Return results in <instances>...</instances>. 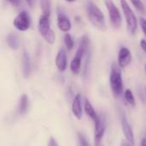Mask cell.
Listing matches in <instances>:
<instances>
[{
  "label": "cell",
  "instance_id": "30bf717a",
  "mask_svg": "<svg viewBox=\"0 0 146 146\" xmlns=\"http://www.w3.org/2000/svg\"><path fill=\"white\" fill-rule=\"evenodd\" d=\"M121 129H122L125 138L127 139L128 142L134 145V134H133V128L131 125L129 124L126 115L123 113L121 114Z\"/></svg>",
  "mask_w": 146,
  "mask_h": 146
},
{
  "label": "cell",
  "instance_id": "52a82bcc",
  "mask_svg": "<svg viewBox=\"0 0 146 146\" xmlns=\"http://www.w3.org/2000/svg\"><path fill=\"white\" fill-rule=\"evenodd\" d=\"M95 125V128H94V143H95V146L99 145L105 130H106V118L104 115H98V119L94 122Z\"/></svg>",
  "mask_w": 146,
  "mask_h": 146
},
{
  "label": "cell",
  "instance_id": "8fae6325",
  "mask_svg": "<svg viewBox=\"0 0 146 146\" xmlns=\"http://www.w3.org/2000/svg\"><path fill=\"white\" fill-rule=\"evenodd\" d=\"M38 29L40 33V35L44 38L51 31L50 28V17L44 15H41L38 19Z\"/></svg>",
  "mask_w": 146,
  "mask_h": 146
},
{
  "label": "cell",
  "instance_id": "7402d4cb",
  "mask_svg": "<svg viewBox=\"0 0 146 146\" xmlns=\"http://www.w3.org/2000/svg\"><path fill=\"white\" fill-rule=\"evenodd\" d=\"M78 139H79V145L80 146H90V143L88 142L86 137L81 133H78Z\"/></svg>",
  "mask_w": 146,
  "mask_h": 146
},
{
  "label": "cell",
  "instance_id": "ffe728a7",
  "mask_svg": "<svg viewBox=\"0 0 146 146\" xmlns=\"http://www.w3.org/2000/svg\"><path fill=\"white\" fill-rule=\"evenodd\" d=\"M63 40H64V44H65L67 50H71L74 48V39H73V38H72V36H71L69 33H67L64 35Z\"/></svg>",
  "mask_w": 146,
  "mask_h": 146
},
{
  "label": "cell",
  "instance_id": "2e32d148",
  "mask_svg": "<svg viewBox=\"0 0 146 146\" xmlns=\"http://www.w3.org/2000/svg\"><path fill=\"white\" fill-rule=\"evenodd\" d=\"M84 108H85V111L86 113V115L95 122L98 119V115L97 114V112L95 111L93 106L92 105L91 102L89 101V99L86 98L85 99V104H84Z\"/></svg>",
  "mask_w": 146,
  "mask_h": 146
},
{
  "label": "cell",
  "instance_id": "ac0fdd59",
  "mask_svg": "<svg viewBox=\"0 0 146 146\" xmlns=\"http://www.w3.org/2000/svg\"><path fill=\"white\" fill-rule=\"evenodd\" d=\"M40 8L42 10V15L50 17L51 13V3L50 0H40Z\"/></svg>",
  "mask_w": 146,
  "mask_h": 146
},
{
  "label": "cell",
  "instance_id": "8992f818",
  "mask_svg": "<svg viewBox=\"0 0 146 146\" xmlns=\"http://www.w3.org/2000/svg\"><path fill=\"white\" fill-rule=\"evenodd\" d=\"M13 25L17 30L21 32L28 30L31 26V17L29 13L25 10L21 11L14 19Z\"/></svg>",
  "mask_w": 146,
  "mask_h": 146
},
{
  "label": "cell",
  "instance_id": "44dd1931",
  "mask_svg": "<svg viewBox=\"0 0 146 146\" xmlns=\"http://www.w3.org/2000/svg\"><path fill=\"white\" fill-rule=\"evenodd\" d=\"M130 1L137 10H139V12H142V13L145 12V6L141 0H130Z\"/></svg>",
  "mask_w": 146,
  "mask_h": 146
},
{
  "label": "cell",
  "instance_id": "9c48e42d",
  "mask_svg": "<svg viewBox=\"0 0 146 146\" xmlns=\"http://www.w3.org/2000/svg\"><path fill=\"white\" fill-rule=\"evenodd\" d=\"M132 61V53L131 50L126 47V46H122L118 53V64L121 68H125L126 67H127Z\"/></svg>",
  "mask_w": 146,
  "mask_h": 146
},
{
  "label": "cell",
  "instance_id": "f1b7e54d",
  "mask_svg": "<svg viewBox=\"0 0 146 146\" xmlns=\"http://www.w3.org/2000/svg\"><path fill=\"white\" fill-rule=\"evenodd\" d=\"M141 146H146V139H143L141 141Z\"/></svg>",
  "mask_w": 146,
  "mask_h": 146
},
{
  "label": "cell",
  "instance_id": "f546056e",
  "mask_svg": "<svg viewBox=\"0 0 146 146\" xmlns=\"http://www.w3.org/2000/svg\"><path fill=\"white\" fill-rule=\"evenodd\" d=\"M64 1H66V2H68V3H74V2H75V1H77V0H64Z\"/></svg>",
  "mask_w": 146,
  "mask_h": 146
},
{
  "label": "cell",
  "instance_id": "7c38bea8",
  "mask_svg": "<svg viewBox=\"0 0 146 146\" xmlns=\"http://www.w3.org/2000/svg\"><path fill=\"white\" fill-rule=\"evenodd\" d=\"M55 63L57 68V69L60 72H64L68 66V58H67V53L64 49H60L56 54Z\"/></svg>",
  "mask_w": 146,
  "mask_h": 146
},
{
  "label": "cell",
  "instance_id": "5bb4252c",
  "mask_svg": "<svg viewBox=\"0 0 146 146\" xmlns=\"http://www.w3.org/2000/svg\"><path fill=\"white\" fill-rule=\"evenodd\" d=\"M32 71L31 59L27 50H24L22 54V73L25 78H28Z\"/></svg>",
  "mask_w": 146,
  "mask_h": 146
},
{
  "label": "cell",
  "instance_id": "277c9868",
  "mask_svg": "<svg viewBox=\"0 0 146 146\" xmlns=\"http://www.w3.org/2000/svg\"><path fill=\"white\" fill-rule=\"evenodd\" d=\"M121 6L125 16L127 31L131 35H134L138 30V25H139L137 17L127 0H121Z\"/></svg>",
  "mask_w": 146,
  "mask_h": 146
},
{
  "label": "cell",
  "instance_id": "ba28073f",
  "mask_svg": "<svg viewBox=\"0 0 146 146\" xmlns=\"http://www.w3.org/2000/svg\"><path fill=\"white\" fill-rule=\"evenodd\" d=\"M57 27L58 28L64 33H68L72 28V23L69 20V18L67 16V15L61 9H58L57 15Z\"/></svg>",
  "mask_w": 146,
  "mask_h": 146
},
{
  "label": "cell",
  "instance_id": "4316f807",
  "mask_svg": "<svg viewBox=\"0 0 146 146\" xmlns=\"http://www.w3.org/2000/svg\"><path fill=\"white\" fill-rule=\"evenodd\" d=\"M121 146H133V144H131L130 142H127V141H122Z\"/></svg>",
  "mask_w": 146,
  "mask_h": 146
},
{
  "label": "cell",
  "instance_id": "1f68e13d",
  "mask_svg": "<svg viewBox=\"0 0 146 146\" xmlns=\"http://www.w3.org/2000/svg\"><path fill=\"white\" fill-rule=\"evenodd\" d=\"M97 146H104V145H97Z\"/></svg>",
  "mask_w": 146,
  "mask_h": 146
},
{
  "label": "cell",
  "instance_id": "4dcf8cb0",
  "mask_svg": "<svg viewBox=\"0 0 146 146\" xmlns=\"http://www.w3.org/2000/svg\"><path fill=\"white\" fill-rule=\"evenodd\" d=\"M145 74H146V62H145Z\"/></svg>",
  "mask_w": 146,
  "mask_h": 146
},
{
  "label": "cell",
  "instance_id": "9a60e30c",
  "mask_svg": "<svg viewBox=\"0 0 146 146\" xmlns=\"http://www.w3.org/2000/svg\"><path fill=\"white\" fill-rule=\"evenodd\" d=\"M28 110H29V99L26 94H23L20 98L17 111L20 115H24V114L27 113Z\"/></svg>",
  "mask_w": 146,
  "mask_h": 146
},
{
  "label": "cell",
  "instance_id": "5b68a950",
  "mask_svg": "<svg viewBox=\"0 0 146 146\" xmlns=\"http://www.w3.org/2000/svg\"><path fill=\"white\" fill-rule=\"evenodd\" d=\"M104 3L109 13L110 23L114 28L119 29L122 24V17L119 9L116 7L113 0H104Z\"/></svg>",
  "mask_w": 146,
  "mask_h": 146
},
{
  "label": "cell",
  "instance_id": "d6986e66",
  "mask_svg": "<svg viewBox=\"0 0 146 146\" xmlns=\"http://www.w3.org/2000/svg\"><path fill=\"white\" fill-rule=\"evenodd\" d=\"M124 98L128 104L131 106H135V98L133 96V92L130 89H127L124 92Z\"/></svg>",
  "mask_w": 146,
  "mask_h": 146
},
{
  "label": "cell",
  "instance_id": "e0dca14e",
  "mask_svg": "<svg viewBox=\"0 0 146 146\" xmlns=\"http://www.w3.org/2000/svg\"><path fill=\"white\" fill-rule=\"evenodd\" d=\"M7 44L12 50H17L19 48V38L15 33H9L7 37Z\"/></svg>",
  "mask_w": 146,
  "mask_h": 146
},
{
  "label": "cell",
  "instance_id": "4fadbf2b",
  "mask_svg": "<svg viewBox=\"0 0 146 146\" xmlns=\"http://www.w3.org/2000/svg\"><path fill=\"white\" fill-rule=\"evenodd\" d=\"M72 111L74 115L78 119L80 120L83 115V110H82V104H81V95L78 94L75 96L72 102Z\"/></svg>",
  "mask_w": 146,
  "mask_h": 146
},
{
  "label": "cell",
  "instance_id": "83f0119b",
  "mask_svg": "<svg viewBox=\"0 0 146 146\" xmlns=\"http://www.w3.org/2000/svg\"><path fill=\"white\" fill-rule=\"evenodd\" d=\"M27 3L29 5V6H33V0H26Z\"/></svg>",
  "mask_w": 146,
  "mask_h": 146
},
{
  "label": "cell",
  "instance_id": "d6a6232c",
  "mask_svg": "<svg viewBox=\"0 0 146 146\" xmlns=\"http://www.w3.org/2000/svg\"><path fill=\"white\" fill-rule=\"evenodd\" d=\"M145 95H146V86H145Z\"/></svg>",
  "mask_w": 146,
  "mask_h": 146
},
{
  "label": "cell",
  "instance_id": "cb8c5ba5",
  "mask_svg": "<svg viewBox=\"0 0 146 146\" xmlns=\"http://www.w3.org/2000/svg\"><path fill=\"white\" fill-rule=\"evenodd\" d=\"M48 146H59L58 145V143L57 141L54 139V138H50L49 139V142H48Z\"/></svg>",
  "mask_w": 146,
  "mask_h": 146
},
{
  "label": "cell",
  "instance_id": "603a6c76",
  "mask_svg": "<svg viewBox=\"0 0 146 146\" xmlns=\"http://www.w3.org/2000/svg\"><path fill=\"white\" fill-rule=\"evenodd\" d=\"M139 23H140V27H141V28H142L143 33H145V35L146 36V20L145 18L141 17V18H140Z\"/></svg>",
  "mask_w": 146,
  "mask_h": 146
},
{
  "label": "cell",
  "instance_id": "3957f363",
  "mask_svg": "<svg viewBox=\"0 0 146 146\" xmlns=\"http://www.w3.org/2000/svg\"><path fill=\"white\" fill-rule=\"evenodd\" d=\"M110 82L111 91L115 98L120 97L123 92V80L121 75V68L118 63H112L110 74Z\"/></svg>",
  "mask_w": 146,
  "mask_h": 146
},
{
  "label": "cell",
  "instance_id": "7a4b0ae2",
  "mask_svg": "<svg viewBox=\"0 0 146 146\" xmlns=\"http://www.w3.org/2000/svg\"><path fill=\"white\" fill-rule=\"evenodd\" d=\"M89 48V38L86 35H84L81 37L79 47L75 52V56H74L71 63H70V69L74 74H79L81 70V63L82 59L86 53L87 52Z\"/></svg>",
  "mask_w": 146,
  "mask_h": 146
},
{
  "label": "cell",
  "instance_id": "484cf974",
  "mask_svg": "<svg viewBox=\"0 0 146 146\" xmlns=\"http://www.w3.org/2000/svg\"><path fill=\"white\" fill-rule=\"evenodd\" d=\"M140 46H141V48H142V50L145 51L146 53V40L145 39H144V38H142L141 40H140Z\"/></svg>",
  "mask_w": 146,
  "mask_h": 146
},
{
  "label": "cell",
  "instance_id": "d4e9b609",
  "mask_svg": "<svg viewBox=\"0 0 146 146\" xmlns=\"http://www.w3.org/2000/svg\"><path fill=\"white\" fill-rule=\"evenodd\" d=\"M8 1L15 7H19L21 3V0H8Z\"/></svg>",
  "mask_w": 146,
  "mask_h": 146
},
{
  "label": "cell",
  "instance_id": "6da1fadb",
  "mask_svg": "<svg viewBox=\"0 0 146 146\" xmlns=\"http://www.w3.org/2000/svg\"><path fill=\"white\" fill-rule=\"evenodd\" d=\"M86 10L87 17L90 22L98 29L101 31H105L107 29V25L105 21V17L102 10L95 4L92 0H87L86 3Z\"/></svg>",
  "mask_w": 146,
  "mask_h": 146
}]
</instances>
